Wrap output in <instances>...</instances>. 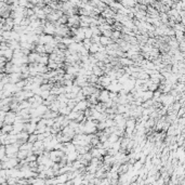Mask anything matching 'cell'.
I'll list each match as a JSON object with an SVG mask.
<instances>
[{
  "label": "cell",
  "mask_w": 185,
  "mask_h": 185,
  "mask_svg": "<svg viewBox=\"0 0 185 185\" xmlns=\"http://www.w3.org/2000/svg\"><path fill=\"white\" fill-rule=\"evenodd\" d=\"M37 141H38V135H37V134H35V133H34V134H30V135H29V139H28V142H29V143H31V144H35V143L37 142Z\"/></svg>",
  "instance_id": "obj_5"
},
{
  "label": "cell",
  "mask_w": 185,
  "mask_h": 185,
  "mask_svg": "<svg viewBox=\"0 0 185 185\" xmlns=\"http://www.w3.org/2000/svg\"><path fill=\"white\" fill-rule=\"evenodd\" d=\"M0 54H1V56H4L6 60L10 62V61H12L13 56H14V51H13L12 49L8 48L6 50H1V51H0Z\"/></svg>",
  "instance_id": "obj_1"
},
{
  "label": "cell",
  "mask_w": 185,
  "mask_h": 185,
  "mask_svg": "<svg viewBox=\"0 0 185 185\" xmlns=\"http://www.w3.org/2000/svg\"><path fill=\"white\" fill-rule=\"evenodd\" d=\"M99 100L101 101V103H106V102H108V101L110 100V99H109V91H108V90H102V91H101Z\"/></svg>",
  "instance_id": "obj_2"
},
{
  "label": "cell",
  "mask_w": 185,
  "mask_h": 185,
  "mask_svg": "<svg viewBox=\"0 0 185 185\" xmlns=\"http://www.w3.org/2000/svg\"><path fill=\"white\" fill-rule=\"evenodd\" d=\"M35 52H37L38 54H47V51H45V45L43 44H36L35 48Z\"/></svg>",
  "instance_id": "obj_4"
},
{
  "label": "cell",
  "mask_w": 185,
  "mask_h": 185,
  "mask_svg": "<svg viewBox=\"0 0 185 185\" xmlns=\"http://www.w3.org/2000/svg\"><path fill=\"white\" fill-rule=\"evenodd\" d=\"M102 45L104 47H108L109 44L114 43V40L112 38H108V37H105V36H101V42H100Z\"/></svg>",
  "instance_id": "obj_3"
}]
</instances>
